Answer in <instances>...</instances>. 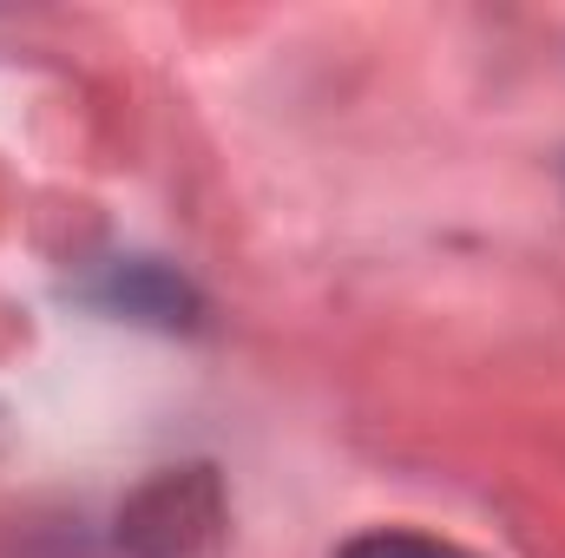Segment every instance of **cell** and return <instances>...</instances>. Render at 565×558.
<instances>
[{"label": "cell", "instance_id": "cell-3", "mask_svg": "<svg viewBox=\"0 0 565 558\" xmlns=\"http://www.w3.org/2000/svg\"><path fill=\"white\" fill-rule=\"evenodd\" d=\"M335 558H473V552H467V546H447V539H427V533H395V526H382V533H355Z\"/></svg>", "mask_w": 565, "mask_h": 558}, {"label": "cell", "instance_id": "cell-1", "mask_svg": "<svg viewBox=\"0 0 565 558\" xmlns=\"http://www.w3.org/2000/svg\"><path fill=\"white\" fill-rule=\"evenodd\" d=\"M217 519H224V506H217L211 466H171L119 513V539L145 558H184L217 533Z\"/></svg>", "mask_w": 565, "mask_h": 558}, {"label": "cell", "instance_id": "cell-2", "mask_svg": "<svg viewBox=\"0 0 565 558\" xmlns=\"http://www.w3.org/2000/svg\"><path fill=\"white\" fill-rule=\"evenodd\" d=\"M93 296L106 302V309H119V315H139V322H158V329H178V322H191L198 315V296H191V282L171 277L164 264H113L106 277L93 282Z\"/></svg>", "mask_w": 565, "mask_h": 558}]
</instances>
